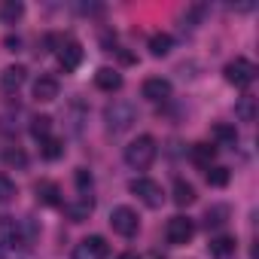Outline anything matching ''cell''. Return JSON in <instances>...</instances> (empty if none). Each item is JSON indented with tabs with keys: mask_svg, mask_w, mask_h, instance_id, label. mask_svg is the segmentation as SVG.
I'll return each mask as SVG.
<instances>
[{
	"mask_svg": "<svg viewBox=\"0 0 259 259\" xmlns=\"http://www.w3.org/2000/svg\"><path fill=\"white\" fill-rule=\"evenodd\" d=\"M138 122V107L132 101H125V98H113L107 107H104V125H107V132L110 135H122L128 132Z\"/></svg>",
	"mask_w": 259,
	"mask_h": 259,
	"instance_id": "obj_1",
	"label": "cell"
},
{
	"mask_svg": "<svg viewBox=\"0 0 259 259\" xmlns=\"http://www.w3.org/2000/svg\"><path fill=\"white\" fill-rule=\"evenodd\" d=\"M159 156V144L153 135H138L132 144L125 147V165L132 171H147Z\"/></svg>",
	"mask_w": 259,
	"mask_h": 259,
	"instance_id": "obj_2",
	"label": "cell"
},
{
	"mask_svg": "<svg viewBox=\"0 0 259 259\" xmlns=\"http://www.w3.org/2000/svg\"><path fill=\"white\" fill-rule=\"evenodd\" d=\"M256 64L250 61V58H244V55H238V58H232L226 67H223V76H226V82L229 85H235V89H247L253 79H256Z\"/></svg>",
	"mask_w": 259,
	"mask_h": 259,
	"instance_id": "obj_3",
	"label": "cell"
},
{
	"mask_svg": "<svg viewBox=\"0 0 259 259\" xmlns=\"http://www.w3.org/2000/svg\"><path fill=\"white\" fill-rule=\"evenodd\" d=\"M110 229L122 238H135L138 229H141V217L135 207H128V204H119L110 210Z\"/></svg>",
	"mask_w": 259,
	"mask_h": 259,
	"instance_id": "obj_4",
	"label": "cell"
},
{
	"mask_svg": "<svg viewBox=\"0 0 259 259\" xmlns=\"http://www.w3.org/2000/svg\"><path fill=\"white\" fill-rule=\"evenodd\" d=\"M128 192L132 195H138L147 207H162L165 204V189H162V183H156V180H150V177H135L132 183H128Z\"/></svg>",
	"mask_w": 259,
	"mask_h": 259,
	"instance_id": "obj_5",
	"label": "cell"
},
{
	"mask_svg": "<svg viewBox=\"0 0 259 259\" xmlns=\"http://www.w3.org/2000/svg\"><path fill=\"white\" fill-rule=\"evenodd\" d=\"M192 235H195V220H189V217H183V213H177V217H171V220L165 223V241L174 244V247L189 244Z\"/></svg>",
	"mask_w": 259,
	"mask_h": 259,
	"instance_id": "obj_6",
	"label": "cell"
},
{
	"mask_svg": "<svg viewBox=\"0 0 259 259\" xmlns=\"http://www.w3.org/2000/svg\"><path fill=\"white\" fill-rule=\"evenodd\" d=\"M55 55H58V64L70 73V70H76L79 64H82V43L76 40V37H64V40H58V46H55Z\"/></svg>",
	"mask_w": 259,
	"mask_h": 259,
	"instance_id": "obj_7",
	"label": "cell"
},
{
	"mask_svg": "<svg viewBox=\"0 0 259 259\" xmlns=\"http://www.w3.org/2000/svg\"><path fill=\"white\" fill-rule=\"evenodd\" d=\"M107 253H110V244L104 235H89L73 247V259H107Z\"/></svg>",
	"mask_w": 259,
	"mask_h": 259,
	"instance_id": "obj_8",
	"label": "cell"
},
{
	"mask_svg": "<svg viewBox=\"0 0 259 259\" xmlns=\"http://www.w3.org/2000/svg\"><path fill=\"white\" fill-rule=\"evenodd\" d=\"M171 92H174V85H171V79H165V76H150V79H144V85H141V95H144L147 101H153V104L168 101Z\"/></svg>",
	"mask_w": 259,
	"mask_h": 259,
	"instance_id": "obj_9",
	"label": "cell"
},
{
	"mask_svg": "<svg viewBox=\"0 0 259 259\" xmlns=\"http://www.w3.org/2000/svg\"><path fill=\"white\" fill-rule=\"evenodd\" d=\"M25 82H28V67L25 64H10L4 73H0V92L4 95H16Z\"/></svg>",
	"mask_w": 259,
	"mask_h": 259,
	"instance_id": "obj_10",
	"label": "cell"
},
{
	"mask_svg": "<svg viewBox=\"0 0 259 259\" xmlns=\"http://www.w3.org/2000/svg\"><path fill=\"white\" fill-rule=\"evenodd\" d=\"M0 247H22V220L16 217H0Z\"/></svg>",
	"mask_w": 259,
	"mask_h": 259,
	"instance_id": "obj_11",
	"label": "cell"
},
{
	"mask_svg": "<svg viewBox=\"0 0 259 259\" xmlns=\"http://www.w3.org/2000/svg\"><path fill=\"white\" fill-rule=\"evenodd\" d=\"M92 210H95V198H92V195H76L73 201H64V217H67L70 223L89 220Z\"/></svg>",
	"mask_w": 259,
	"mask_h": 259,
	"instance_id": "obj_12",
	"label": "cell"
},
{
	"mask_svg": "<svg viewBox=\"0 0 259 259\" xmlns=\"http://www.w3.org/2000/svg\"><path fill=\"white\" fill-rule=\"evenodd\" d=\"M34 195H37V201H40L43 207H58V204H61V189H58L55 180H40V183L34 186Z\"/></svg>",
	"mask_w": 259,
	"mask_h": 259,
	"instance_id": "obj_13",
	"label": "cell"
},
{
	"mask_svg": "<svg viewBox=\"0 0 259 259\" xmlns=\"http://www.w3.org/2000/svg\"><path fill=\"white\" fill-rule=\"evenodd\" d=\"M58 92H61V85H58L55 76H37V82H34V101L49 104V101L58 98Z\"/></svg>",
	"mask_w": 259,
	"mask_h": 259,
	"instance_id": "obj_14",
	"label": "cell"
},
{
	"mask_svg": "<svg viewBox=\"0 0 259 259\" xmlns=\"http://www.w3.org/2000/svg\"><path fill=\"white\" fill-rule=\"evenodd\" d=\"M95 85L101 89V92H119L122 89V73L116 70V67H98V73H95Z\"/></svg>",
	"mask_w": 259,
	"mask_h": 259,
	"instance_id": "obj_15",
	"label": "cell"
},
{
	"mask_svg": "<svg viewBox=\"0 0 259 259\" xmlns=\"http://www.w3.org/2000/svg\"><path fill=\"white\" fill-rule=\"evenodd\" d=\"M189 159H192V165H198V168L207 171V168L217 162V147H213V144H204V141H201V144H192V147H189Z\"/></svg>",
	"mask_w": 259,
	"mask_h": 259,
	"instance_id": "obj_16",
	"label": "cell"
},
{
	"mask_svg": "<svg viewBox=\"0 0 259 259\" xmlns=\"http://www.w3.org/2000/svg\"><path fill=\"white\" fill-rule=\"evenodd\" d=\"M235 250H238V241H235L232 235H217V238H210V244H207V253H210L213 259H229V256H235Z\"/></svg>",
	"mask_w": 259,
	"mask_h": 259,
	"instance_id": "obj_17",
	"label": "cell"
},
{
	"mask_svg": "<svg viewBox=\"0 0 259 259\" xmlns=\"http://www.w3.org/2000/svg\"><path fill=\"white\" fill-rule=\"evenodd\" d=\"M210 138H213V147H235L238 144V128L229 125V122H217L210 128Z\"/></svg>",
	"mask_w": 259,
	"mask_h": 259,
	"instance_id": "obj_18",
	"label": "cell"
},
{
	"mask_svg": "<svg viewBox=\"0 0 259 259\" xmlns=\"http://www.w3.org/2000/svg\"><path fill=\"white\" fill-rule=\"evenodd\" d=\"M171 198H174V204H177V207H189V204L198 198V192H195V186H192L189 180L177 177V180H174V195H171Z\"/></svg>",
	"mask_w": 259,
	"mask_h": 259,
	"instance_id": "obj_19",
	"label": "cell"
},
{
	"mask_svg": "<svg viewBox=\"0 0 259 259\" xmlns=\"http://www.w3.org/2000/svg\"><path fill=\"white\" fill-rule=\"evenodd\" d=\"M256 113H259V101H256V95H244V98H238V104H235V116H238V122H256Z\"/></svg>",
	"mask_w": 259,
	"mask_h": 259,
	"instance_id": "obj_20",
	"label": "cell"
},
{
	"mask_svg": "<svg viewBox=\"0 0 259 259\" xmlns=\"http://www.w3.org/2000/svg\"><path fill=\"white\" fill-rule=\"evenodd\" d=\"M229 217H232L229 204H210L204 210V229H223L229 223Z\"/></svg>",
	"mask_w": 259,
	"mask_h": 259,
	"instance_id": "obj_21",
	"label": "cell"
},
{
	"mask_svg": "<svg viewBox=\"0 0 259 259\" xmlns=\"http://www.w3.org/2000/svg\"><path fill=\"white\" fill-rule=\"evenodd\" d=\"M171 49H174V37H171V34L156 31V34L150 37V55H153V58H165V55H171Z\"/></svg>",
	"mask_w": 259,
	"mask_h": 259,
	"instance_id": "obj_22",
	"label": "cell"
},
{
	"mask_svg": "<svg viewBox=\"0 0 259 259\" xmlns=\"http://www.w3.org/2000/svg\"><path fill=\"white\" fill-rule=\"evenodd\" d=\"M22 16H25L22 0H7V4H0V25H19Z\"/></svg>",
	"mask_w": 259,
	"mask_h": 259,
	"instance_id": "obj_23",
	"label": "cell"
},
{
	"mask_svg": "<svg viewBox=\"0 0 259 259\" xmlns=\"http://www.w3.org/2000/svg\"><path fill=\"white\" fill-rule=\"evenodd\" d=\"M31 138H34V141L52 138V116H34V119H31Z\"/></svg>",
	"mask_w": 259,
	"mask_h": 259,
	"instance_id": "obj_24",
	"label": "cell"
},
{
	"mask_svg": "<svg viewBox=\"0 0 259 259\" xmlns=\"http://www.w3.org/2000/svg\"><path fill=\"white\" fill-rule=\"evenodd\" d=\"M40 156H43L46 162L61 159V156H64V141H58V138H46V141H40Z\"/></svg>",
	"mask_w": 259,
	"mask_h": 259,
	"instance_id": "obj_25",
	"label": "cell"
},
{
	"mask_svg": "<svg viewBox=\"0 0 259 259\" xmlns=\"http://www.w3.org/2000/svg\"><path fill=\"white\" fill-rule=\"evenodd\" d=\"M204 177H207V186H213V189H223V186H229V180H232V171H229V168H223V165H210Z\"/></svg>",
	"mask_w": 259,
	"mask_h": 259,
	"instance_id": "obj_26",
	"label": "cell"
},
{
	"mask_svg": "<svg viewBox=\"0 0 259 259\" xmlns=\"http://www.w3.org/2000/svg\"><path fill=\"white\" fill-rule=\"evenodd\" d=\"M4 162H7L10 168H28V153H25L22 147H10V150L4 153Z\"/></svg>",
	"mask_w": 259,
	"mask_h": 259,
	"instance_id": "obj_27",
	"label": "cell"
},
{
	"mask_svg": "<svg viewBox=\"0 0 259 259\" xmlns=\"http://www.w3.org/2000/svg\"><path fill=\"white\" fill-rule=\"evenodd\" d=\"M73 180H76V189H79V195H92V186H95V180H92V171H89V168H76Z\"/></svg>",
	"mask_w": 259,
	"mask_h": 259,
	"instance_id": "obj_28",
	"label": "cell"
},
{
	"mask_svg": "<svg viewBox=\"0 0 259 259\" xmlns=\"http://www.w3.org/2000/svg\"><path fill=\"white\" fill-rule=\"evenodd\" d=\"M37 235H40L37 223H34L31 217H22V247H31V244L37 241Z\"/></svg>",
	"mask_w": 259,
	"mask_h": 259,
	"instance_id": "obj_29",
	"label": "cell"
},
{
	"mask_svg": "<svg viewBox=\"0 0 259 259\" xmlns=\"http://www.w3.org/2000/svg\"><path fill=\"white\" fill-rule=\"evenodd\" d=\"M201 16H204V7H189V10L180 16V22H183L180 28H183V31H192V28L201 22Z\"/></svg>",
	"mask_w": 259,
	"mask_h": 259,
	"instance_id": "obj_30",
	"label": "cell"
},
{
	"mask_svg": "<svg viewBox=\"0 0 259 259\" xmlns=\"http://www.w3.org/2000/svg\"><path fill=\"white\" fill-rule=\"evenodd\" d=\"M16 195H19V186L13 183V177L0 174V204H4V201H13Z\"/></svg>",
	"mask_w": 259,
	"mask_h": 259,
	"instance_id": "obj_31",
	"label": "cell"
},
{
	"mask_svg": "<svg viewBox=\"0 0 259 259\" xmlns=\"http://www.w3.org/2000/svg\"><path fill=\"white\" fill-rule=\"evenodd\" d=\"M7 46H10V52H19L22 40H19V37H7Z\"/></svg>",
	"mask_w": 259,
	"mask_h": 259,
	"instance_id": "obj_32",
	"label": "cell"
},
{
	"mask_svg": "<svg viewBox=\"0 0 259 259\" xmlns=\"http://www.w3.org/2000/svg\"><path fill=\"white\" fill-rule=\"evenodd\" d=\"M116 259H138V253H119Z\"/></svg>",
	"mask_w": 259,
	"mask_h": 259,
	"instance_id": "obj_33",
	"label": "cell"
},
{
	"mask_svg": "<svg viewBox=\"0 0 259 259\" xmlns=\"http://www.w3.org/2000/svg\"><path fill=\"white\" fill-rule=\"evenodd\" d=\"M0 259H7V250H4V247H0Z\"/></svg>",
	"mask_w": 259,
	"mask_h": 259,
	"instance_id": "obj_34",
	"label": "cell"
}]
</instances>
